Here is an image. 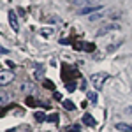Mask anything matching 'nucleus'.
<instances>
[{
  "label": "nucleus",
  "instance_id": "f257e3e1",
  "mask_svg": "<svg viewBox=\"0 0 132 132\" xmlns=\"http://www.w3.org/2000/svg\"><path fill=\"white\" fill-rule=\"evenodd\" d=\"M108 78H109V76H108L106 72H95V74H92L90 81H92V85H93L97 90H101L102 85L106 83V79H108Z\"/></svg>",
  "mask_w": 132,
  "mask_h": 132
},
{
  "label": "nucleus",
  "instance_id": "f03ea898",
  "mask_svg": "<svg viewBox=\"0 0 132 132\" xmlns=\"http://www.w3.org/2000/svg\"><path fill=\"white\" fill-rule=\"evenodd\" d=\"M101 0H74L72 5L74 7H79V9H85V7H92V5H99Z\"/></svg>",
  "mask_w": 132,
  "mask_h": 132
},
{
  "label": "nucleus",
  "instance_id": "7ed1b4c3",
  "mask_svg": "<svg viewBox=\"0 0 132 132\" xmlns=\"http://www.w3.org/2000/svg\"><path fill=\"white\" fill-rule=\"evenodd\" d=\"M12 79H14L12 72H0V86H5V85H9Z\"/></svg>",
  "mask_w": 132,
  "mask_h": 132
},
{
  "label": "nucleus",
  "instance_id": "20e7f679",
  "mask_svg": "<svg viewBox=\"0 0 132 132\" xmlns=\"http://www.w3.org/2000/svg\"><path fill=\"white\" fill-rule=\"evenodd\" d=\"M9 23H11V28H12V30H18V28H20L18 18H16V12H14V11H9Z\"/></svg>",
  "mask_w": 132,
  "mask_h": 132
},
{
  "label": "nucleus",
  "instance_id": "39448f33",
  "mask_svg": "<svg viewBox=\"0 0 132 132\" xmlns=\"http://www.w3.org/2000/svg\"><path fill=\"white\" fill-rule=\"evenodd\" d=\"M83 123L88 125V127H95V120H93V116H92L90 113H85L83 114Z\"/></svg>",
  "mask_w": 132,
  "mask_h": 132
},
{
  "label": "nucleus",
  "instance_id": "423d86ee",
  "mask_svg": "<svg viewBox=\"0 0 132 132\" xmlns=\"http://www.w3.org/2000/svg\"><path fill=\"white\" fill-rule=\"evenodd\" d=\"M118 28H120V27L113 23V25H106V27H102V28L97 32V34H99V35H106V32H109V30H118Z\"/></svg>",
  "mask_w": 132,
  "mask_h": 132
},
{
  "label": "nucleus",
  "instance_id": "0eeeda50",
  "mask_svg": "<svg viewBox=\"0 0 132 132\" xmlns=\"http://www.w3.org/2000/svg\"><path fill=\"white\" fill-rule=\"evenodd\" d=\"M114 127H116V130H120V132H132L130 123H116Z\"/></svg>",
  "mask_w": 132,
  "mask_h": 132
},
{
  "label": "nucleus",
  "instance_id": "6e6552de",
  "mask_svg": "<svg viewBox=\"0 0 132 132\" xmlns=\"http://www.w3.org/2000/svg\"><path fill=\"white\" fill-rule=\"evenodd\" d=\"M102 9V5L99 4V5H92V7H85V9H79V14H90V12H93V11H99Z\"/></svg>",
  "mask_w": 132,
  "mask_h": 132
},
{
  "label": "nucleus",
  "instance_id": "1a4fd4ad",
  "mask_svg": "<svg viewBox=\"0 0 132 132\" xmlns=\"http://www.w3.org/2000/svg\"><path fill=\"white\" fill-rule=\"evenodd\" d=\"M34 118H35L37 122H44V120H48V116H46L42 111H37L35 114H34Z\"/></svg>",
  "mask_w": 132,
  "mask_h": 132
},
{
  "label": "nucleus",
  "instance_id": "9d476101",
  "mask_svg": "<svg viewBox=\"0 0 132 132\" xmlns=\"http://www.w3.org/2000/svg\"><path fill=\"white\" fill-rule=\"evenodd\" d=\"M86 97H88V101L93 102V104L97 102V93H95V92H88V93H86Z\"/></svg>",
  "mask_w": 132,
  "mask_h": 132
},
{
  "label": "nucleus",
  "instance_id": "9b49d317",
  "mask_svg": "<svg viewBox=\"0 0 132 132\" xmlns=\"http://www.w3.org/2000/svg\"><path fill=\"white\" fill-rule=\"evenodd\" d=\"M63 108H65V109H69V111H74V109H76V106H74V104H72V101H63Z\"/></svg>",
  "mask_w": 132,
  "mask_h": 132
},
{
  "label": "nucleus",
  "instance_id": "f8f14e48",
  "mask_svg": "<svg viewBox=\"0 0 132 132\" xmlns=\"http://www.w3.org/2000/svg\"><path fill=\"white\" fill-rule=\"evenodd\" d=\"M83 50L88 51V53H92V51L95 50V44H92V42H88V44H83Z\"/></svg>",
  "mask_w": 132,
  "mask_h": 132
},
{
  "label": "nucleus",
  "instance_id": "ddd939ff",
  "mask_svg": "<svg viewBox=\"0 0 132 132\" xmlns=\"http://www.w3.org/2000/svg\"><path fill=\"white\" fill-rule=\"evenodd\" d=\"M7 101H9V95L5 92H0V104H5Z\"/></svg>",
  "mask_w": 132,
  "mask_h": 132
},
{
  "label": "nucleus",
  "instance_id": "4468645a",
  "mask_svg": "<svg viewBox=\"0 0 132 132\" xmlns=\"http://www.w3.org/2000/svg\"><path fill=\"white\" fill-rule=\"evenodd\" d=\"M48 122H51V123H56V122H58V114H56V113L50 114V116H48Z\"/></svg>",
  "mask_w": 132,
  "mask_h": 132
},
{
  "label": "nucleus",
  "instance_id": "2eb2a0df",
  "mask_svg": "<svg viewBox=\"0 0 132 132\" xmlns=\"http://www.w3.org/2000/svg\"><path fill=\"white\" fill-rule=\"evenodd\" d=\"M67 132H81V127H79V125H72V127H69Z\"/></svg>",
  "mask_w": 132,
  "mask_h": 132
},
{
  "label": "nucleus",
  "instance_id": "dca6fc26",
  "mask_svg": "<svg viewBox=\"0 0 132 132\" xmlns=\"http://www.w3.org/2000/svg\"><path fill=\"white\" fill-rule=\"evenodd\" d=\"M44 86H46V88H50V90H53V88H55V85H53L50 79H44Z\"/></svg>",
  "mask_w": 132,
  "mask_h": 132
},
{
  "label": "nucleus",
  "instance_id": "f3484780",
  "mask_svg": "<svg viewBox=\"0 0 132 132\" xmlns=\"http://www.w3.org/2000/svg\"><path fill=\"white\" fill-rule=\"evenodd\" d=\"M67 90L74 92V90H76V83H67Z\"/></svg>",
  "mask_w": 132,
  "mask_h": 132
},
{
  "label": "nucleus",
  "instance_id": "a211bd4d",
  "mask_svg": "<svg viewBox=\"0 0 132 132\" xmlns=\"http://www.w3.org/2000/svg\"><path fill=\"white\" fill-rule=\"evenodd\" d=\"M0 53H4V55H7V53H9V50H5V48H2V46H0Z\"/></svg>",
  "mask_w": 132,
  "mask_h": 132
},
{
  "label": "nucleus",
  "instance_id": "6ab92c4d",
  "mask_svg": "<svg viewBox=\"0 0 132 132\" xmlns=\"http://www.w3.org/2000/svg\"><path fill=\"white\" fill-rule=\"evenodd\" d=\"M125 111H127V113H132V108H127V109H125Z\"/></svg>",
  "mask_w": 132,
  "mask_h": 132
}]
</instances>
